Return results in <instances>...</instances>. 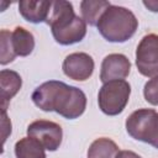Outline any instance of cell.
Listing matches in <instances>:
<instances>
[{
    "label": "cell",
    "mask_w": 158,
    "mask_h": 158,
    "mask_svg": "<svg viewBox=\"0 0 158 158\" xmlns=\"http://www.w3.org/2000/svg\"><path fill=\"white\" fill-rule=\"evenodd\" d=\"M17 56L15 54L12 41H11V32L7 30H1L0 32V63L2 65L12 62Z\"/></svg>",
    "instance_id": "16"
},
{
    "label": "cell",
    "mask_w": 158,
    "mask_h": 158,
    "mask_svg": "<svg viewBox=\"0 0 158 158\" xmlns=\"http://www.w3.org/2000/svg\"><path fill=\"white\" fill-rule=\"evenodd\" d=\"M118 152V147L112 139L100 137L90 144L88 149V158H116Z\"/></svg>",
    "instance_id": "15"
},
{
    "label": "cell",
    "mask_w": 158,
    "mask_h": 158,
    "mask_svg": "<svg viewBox=\"0 0 158 158\" xmlns=\"http://www.w3.org/2000/svg\"><path fill=\"white\" fill-rule=\"evenodd\" d=\"M11 41H12L15 54L20 57L30 56L35 48L33 35L21 26L15 27V30L11 32Z\"/></svg>",
    "instance_id": "12"
},
{
    "label": "cell",
    "mask_w": 158,
    "mask_h": 158,
    "mask_svg": "<svg viewBox=\"0 0 158 158\" xmlns=\"http://www.w3.org/2000/svg\"><path fill=\"white\" fill-rule=\"evenodd\" d=\"M127 133L136 141L158 149V112L154 109H138L125 122Z\"/></svg>",
    "instance_id": "4"
},
{
    "label": "cell",
    "mask_w": 158,
    "mask_h": 158,
    "mask_svg": "<svg viewBox=\"0 0 158 158\" xmlns=\"http://www.w3.org/2000/svg\"><path fill=\"white\" fill-rule=\"evenodd\" d=\"M31 99L42 111H54L68 120L81 116L86 109V95L77 86L59 80H48L38 85Z\"/></svg>",
    "instance_id": "1"
},
{
    "label": "cell",
    "mask_w": 158,
    "mask_h": 158,
    "mask_svg": "<svg viewBox=\"0 0 158 158\" xmlns=\"http://www.w3.org/2000/svg\"><path fill=\"white\" fill-rule=\"evenodd\" d=\"M52 1H28L19 2V11L21 16L31 23L46 22L49 15Z\"/></svg>",
    "instance_id": "10"
},
{
    "label": "cell",
    "mask_w": 158,
    "mask_h": 158,
    "mask_svg": "<svg viewBox=\"0 0 158 158\" xmlns=\"http://www.w3.org/2000/svg\"><path fill=\"white\" fill-rule=\"evenodd\" d=\"M143 96L147 102L151 105H158V77L151 78L143 88Z\"/></svg>",
    "instance_id": "17"
},
{
    "label": "cell",
    "mask_w": 158,
    "mask_h": 158,
    "mask_svg": "<svg viewBox=\"0 0 158 158\" xmlns=\"http://www.w3.org/2000/svg\"><path fill=\"white\" fill-rule=\"evenodd\" d=\"M116 158H142V157L132 151H120L117 153Z\"/></svg>",
    "instance_id": "19"
},
{
    "label": "cell",
    "mask_w": 158,
    "mask_h": 158,
    "mask_svg": "<svg viewBox=\"0 0 158 158\" xmlns=\"http://www.w3.org/2000/svg\"><path fill=\"white\" fill-rule=\"evenodd\" d=\"M131 72L130 59L121 53H111L101 62L100 80L102 84L111 80H125Z\"/></svg>",
    "instance_id": "9"
},
{
    "label": "cell",
    "mask_w": 158,
    "mask_h": 158,
    "mask_svg": "<svg viewBox=\"0 0 158 158\" xmlns=\"http://www.w3.org/2000/svg\"><path fill=\"white\" fill-rule=\"evenodd\" d=\"M27 136L37 139L47 151L54 152L59 148L63 138L62 127L48 120H36L27 127Z\"/></svg>",
    "instance_id": "7"
},
{
    "label": "cell",
    "mask_w": 158,
    "mask_h": 158,
    "mask_svg": "<svg viewBox=\"0 0 158 158\" xmlns=\"http://www.w3.org/2000/svg\"><path fill=\"white\" fill-rule=\"evenodd\" d=\"M9 135H11V122L6 116V111H2V142Z\"/></svg>",
    "instance_id": "18"
},
{
    "label": "cell",
    "mask_w": 158,
    "mask_h": 158,
    "mask_svg": "<svg viewBox=\"0 0 158 158\" xmlns=\"http://www.w3.org/2000/svg\"><path fill=\"white\" fill-rule=\"evenodd\" d=\"M46 23L54 41L62 46L81 42L86 35V22L74 12L73 4L65 0L52 1Z\"/></svg>",
    "instance_id": "2"
},
{
    "label": "cell",
    "mask_w": 158,
    "mask_h": 158,
    "mask_svg": "<svg viewBox=\"0 0 158 158\" xmlns=\"http://www.w3.org/2000/svg\"><path fill=\"white\" fill-rule=\"evenodd\" d=\"M94 59L91 56L84 52H74L65 57L62 64L63 73L73 80L85 81L94 72Z\"/></svg>",
    "instance_id": "8"
},
{
    "label": "cell",
    "mask_w": 158,
    "mask_h": 158,
    "mask_svg": "<svg viewBox=\"0 0 158 158\" xmlns=\"http://www.w3.org/2000/svg\"><path fill=\"white\" fill-rule=\"evenodd\" d=\"M16 158H46L44 147L32 137H23L15 143Z\"/></svg>",
    "instance_id": "14"
},
{
    "label": "cell",
    "mask_w": 158,
    "mask_h": 158,
    "mask_svg": "<svg viewBox=\"0 0 158 158\" xmlns=\"http://www.w3.org/2000/svg\"><path fill=\"white\" fill-rule=\"evenodd\" d=\"M22 86V79L20 74L15 70L2 69L0 72V96L2 104V111H6L9 101L19 93Z\"/></svg>",
    "instance_id": "11"
},
{
    "label": "cell",
    "mask_w": 158,
    "mask_h": 158,
    "mask_svg": "<svg viewBox=\"0 0 158 158\" xmlns=\"http://www.w3.org/2000/svg\"><path fill=\"white\" fill-rule=\"evenodd\" d=\"M110 5L111 2L106 0H83L80 2L81 19L90 26H96L101 15Z\"/></svg>",
    "instance_id": "13"
},
{
    "label": "cell",
    "mask_w": 158,
    "mask_h": 158,
    "mask_svg": "<svg viewBox=\"0 0 158 158\" xmlns=\"http://www.w3.org/2000/svg\"><path fill=\"white\" fill-rule=\"evenodd\" d=\"M130 95L131 85L126 80L107 81L99 89V109L107 116H116L125 110L128 104Z\"/></svg>",
    "instance_id": "5"
},
{
    "label": "cell",
    "mask_w": 158,
    "mask_h": 158,
    "mask_svg": "<svg viewBox=\"0 0 158 158\" xmlns=\"http://www.w3.org/2000/svg\"><path fill=\"white\" fill-rule=\"evenodd\" d=\"M136 67L143 77H158V35L148 33L142 37L136 49Z\"/></svg>",
    "instance_id": "6"
},
{
    "label": "cell",
    "mask_w": 158,
    "mask_h": 158,
    "mask_svg": "<svg viewBox=\"0 0 158 158\" xmlns=\"http://www.w3.org/2000/svg\"><path fill=\"white\" fill-rule=\"evenodd\" d=\"M96 27L106 41L122 43L128 41L136 33L138 20L131 10L111 4L101 15Z\"/></svg>",
    "instance_id": "3"
},
{
    "label": "cell",
    "mask_w": 158,
    "mask_h": 158,
    "mask_svg": "<svg viewBox=\"0 0 158 158\" xmlns=\"http://www.w3.org/2000/svg\"><path fill=\"white\" fill-rule=\"evenodd\" d=\"M143 5L152 12H158V0H144Z\"/></svg>",
    "instance_id": "20"
}]
</instances>
